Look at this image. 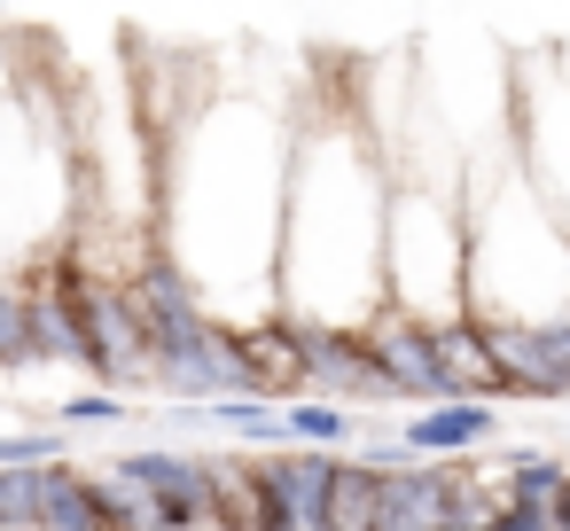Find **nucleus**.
<instances>
[{
    "label": "nucleus",
    "mask_w": 570,
    "mask_h": 531,
    "mask_svg": "<svg viewBox=\"0 0 570 531\" xmlns=\"http://www.w3.org/2000/svg\"><path fill=\"white\" fill-rule=\"evenodd\" d=\"M375 500H383V469L360 461V453H336V461H328V492H321L313 531H375Z\"/></svg>",
    "instance_id": "13"
},
{
    "label": "nucleus",
    "mask_w": 570,
    "mask_h": 531,
    "mask_svg": "<svg viewBox=\"0 0 570 531\" xmlns=\"http://www.w3.org/2000/svg\"><path fill=\"white\" fill-rule=\"evenodd\" d=\"M297 352H305V391L321 399H344V406H391L375 360H367V336L360 328H336V321H297Z\"/></svg>",
    "instance_id": "6"
},
{
    "label": "nucleus",
    "mask_w": 570,
    "mask_h": 531,
    "mask_svg": "<svg viewBox=\"0 0 570 531\" xmlns=\"http://www.w3.org/2000/svg\"><path fill=\"white\" fill-rule=\"evenodd\" d=\"M461 219H469V313L476 321L570 313V219L531 188L515 157L461 165Z\"/></svg>",
    "instance_id": "3"
},
{
    "label": "nucleus",
    "mask_w": 570,
    "mask_h": 531,
    "mask_svg": "<svg viewBox=\"0 0 570 531\" xmlns=\"http://www.w3.org/2000/svg\"><path fill=\"white\" fill-rule=\"evenodd\" d=\"M297 118L266 95H204L165 134V266L204 297L212 321L250 328L282 313V188H289Z\"/></svg>",
    "instance_id": "1"
},
{
    "label": "nucleus",
    "mask_w": 570,
    "mask_h": 531,
    "mask_svg": "<svg viewBox=\"0 0 570 531\" xmlns=\"http://www.w3.org/2000/svg\"><path fill=\"white\" fill-rule=\"evenodd\" d=\"M282 430H289V445H328V453H344V445L360 437V414H352L344 399L297 391V399H289V414H282Z\"/></svg>",
    "instance_id": "14"
},
{
    "label": "nucleus",
    "mask_w": 570,
    "mask_h": 531,
    "mask_svg": "<svg viewBox=\"0 0 570 531\" xmlns=\"http://www.w3.org/2000/svg\"><path fill=\"white\" fill-rule=\"evenodd\" d=\"M430 352H438V399H508L500 391V367H492V344H484V321L476 313H453V321H430Z\"/></svg>",
    "instance_id": "9"
},
{
    "label": "nucleus",
    "mask_w": 570,
    "mask_h": 531,
    "mask_svg": "<svg viewBox=\"0 0 570 531\" xmlns=\"http://www.w3.org/2000/svg\"><path fill=\"white\" fill-rule=\"evenodd\" d=\"M235 344H243L250 399H297L305 391V352H297V321L289 313H266V321L235 328Z\"/></svg>",
    "instance_id": "12"
},
{
    "label": "nucleus",
    "mask_w": 570,
    "mask_h": 531,
    "mask_svg": "<svg viewBox=\"0 0 570 531\" xmlns=\"http://www.w3.org/2000/svg\"><path fill=\"white\" fill-rule=\"evenodd\" d=\"M383 212H391V157L367 102L352 95L297 102L282 258H274V297L289 321L360 328L383 305Z\"/></svg>",
    "instance_id": "2"
},
{
    "label": "nucleus",
    "mask_w": 570,
    "mask_h": 531,
    "mask_svg": "<svg viewBox=\"0 0 570 531\" xmlns=\"http://www.w3.org/2000/svg\"><path fill=\"white\" fill-rule=\"evenodd\" d=\"M508 157L570 219V48L515 56V71H508Z\"/></svg>",
    "instance_id": "5"
},
{
    "label": "nucleus",
    "mask_w": 570,
    "mask_h": 531,
    "mask_svg": "<svg viewBox=\"0 0 570 531\" xmlns=\"http://www.w3.org/2000/svg\"><path fill=\"white\" fill-rule=\"evenodd\" d=\"M399 437L422 461H461V453H476V445L500 437V406L492 399H430V414H414Z\"/></svg>",
    "instance_id": "10"
},
{
    "label": "nucleus",
    "mask_w": 570,
    "mask_h": 531,
    "mask_svg": "<svg viewBox=\"0 0 570 531\" xmlns=\"http://www.w3.org/2000/svg\"><path fill=\"white\" fill-rule=\"evenodd\" d=\"M469 469L461 461H399L383 469V500H375V531H453Z\"/></svg>",
    "instance_id": "7"
},
{
    "label": "nucleus",
    "mask_w": 570,
    "mask_h": 531,
    "mask_svg": "<svg viewBox=\"0 0 570 531\" xmlns=\"http://www.w3.org/2000/svg\"><path fill=\"white\" fill-rule=\"evenodd\" d=\"M484 344H492V367H500L508 399H570L562 375H554V352H547L539 321H484Z\"/></svg>",
    "instance_id": "11"
},
{
    "label": "nucleus",
    "mask_w": 570,
    "mask_h": 531,
    "mask_svg": "<svg viewBox=\"0 0 570 531\" xmlns=\"http://www.w3.org/2000/svg\"><path fill=\"white\" fill-rule=\"evenodd\" d=\"M547 531H570V469H562V484H554V500H547Z\"/></svg>",
    "instance_id": "15"
},
{
    "label": "nucleus",
    "mask_w": 570,
    "mask_h": 531,
    "mask_svg": "<svg viewBox=\"0 0 570 531\" xmlns=\"http://www.w3.org/2000/svg\"><path fill=\"white\" fill-rule=\"evenodd\" d=\"M383 305L453 321L469 313V219H461V165L391 157V212H383Z\"/></svg>",
    "instance_id": "4"
},
{
    "label": "nucleus",
    "mask_w": 570,
    "mask_h": 531,
    "mask_svg": "<svg viewBox=\"0 0 570 531\" xmlns=\"http://www.w3.org/2000/svg\"><path fill=\"white\" fill-rule=\"evenodd\" d=\"M360 336H367V360H375L391 399H438V352H430V321L422 313L375 305L360 321Z\"/></svg>",
    "instance_id": "8"
}]
</instances>
